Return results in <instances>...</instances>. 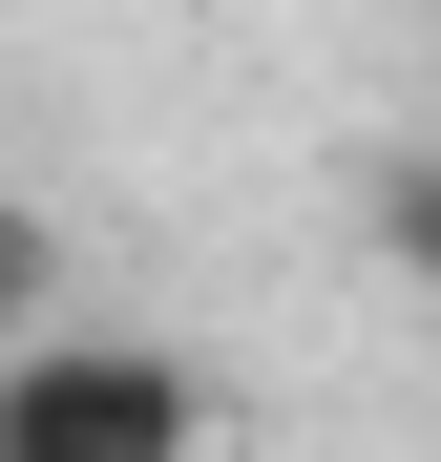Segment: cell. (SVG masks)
Segmentation results:
<instances>
[{
    "label": "cell",
    "mask_w": 441,
    "mask_h": 462,
    "mask_svg": "<svg viewBox=\"0 0 441 462\" xmlns=\"http://www.w3.org/2000/svg\"><path fill=\"white\" fill-rule=\"evenodd\" d=\"M0 462H210V378L169 337H0Z\"/></svg>",
    "instance_id": "6da1fadb"
},
{
    "label": "cell",
    "mask_w": 441,
    "mask_h": 462,
    "mask_svg": "<svg viewBox=\"0 0 441 462\" xmlns=\"http://www.w3.org/2000/svg\"><path fill=\"white\" fill-rule=\"evenodd\" d=\"M42 294H63V231H42L22 189H0V337H42Z\"/></svg>",
    "instance_id": "7a4b0ae2"
}]
</instances>
